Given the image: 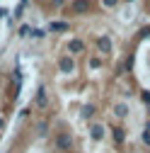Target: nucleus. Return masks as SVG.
<instances>
[{
	"instance_id": "nucleus-1",
	"label": "nucleus",
	"mask_w": 150,
	"mask_h": 153,
	"mask_svg": "<svg viewBox=\"0 0 150 153\" xmlns=\"http://www.w3.org/2000/svg\"><path fill=\"white\" fill-rule=\"evenodd\" d=\"M70 146H73V139H70V134H58V139H56V148L58 151H70Z\"/></svg>"
},
{
	"instance_id": "nucleus-2",
	"label": "nucleus",
	"mask_w": 150,
	"mask_h": 153,
	"mask_svg": "<svg viewBox=\"0 0 150 153\" xmlns=\"http://www.w3.org/2000/svg\"><path fill=\"white\" fill-rule=\"evenodd\" d=\"M70 10H73L75 15H82V12H87V10H90V0H75V3L70 5Z\"/></svg>"
},
{
	"instance_id": "nucleus-3",
	"label": "nucleus",
	"mask_w": 150,
	"mask_h": 153,
	"mask_svg": "<svg viewBox=\"0 0 150 153\" xmlns=\"http://www.w3.org/2000/svg\"><path fill=\"white\" fill-rule=\"evenodd\" d=\"M90 131H92V139H95V141L104 139V126H102V124H95V126H92Z\"/></svg>"
},
{
	"instance_id": "nucleus-4",
	"label": "nucleus",
	"mask_w": 150,
	"mask_h": 153,
	"mask_svg": "<svg viewBox=\"0 0 150 153\" xmlns=\"http://www.w3.org/2000/svg\"><path fill=\"white\" fill-rule=\"evenodd\" d=\"M36 105L39 107H46V90L39 88V92H36Z\"/></svg>"
},
{
	"instance_id": "nucleus-5",
	"label": "nucleus",
	"mask_w": 150,
	"mask_h": 153,
	"mask_svg": "<svg viewBox=\"0 0 150 153\" xmlns=\"http://www.w3.org/2000/svg\"><path fill=\"white\" fill-rule=\"evenodd\" d=\"M49 29H51V32H65V29H68V25H65V22H51V25H49Z\"/></svg>"
},
{
	"instance_id": "nucleus-6",
	"label": "nucleus",
	"mask_w": 150,
	"mask_h": 153,
	"mask_svg": "<svg viewBox=\"0 0 150 153\" xmlns=\"http://www.w3.org/2000/svg\"><path fill=\"white\" fill-rule=\"evenodd\" d=\"M58 66H61V71H63V73H70V71H73V61H70V59H61V63H58Z\"/></svg>"
},
{
	"instance_id": "nucleus-7",
	"label": "nucleus",
	"mask_w": 150,
	"mask_h": 153,
	"mask_svg": "<svg viewBox=\"0 0 150 153\" xmlns=\"http://www.w3.org/2000/svg\"><path fill=\"white\" fill-rule=\"evenodd\" d=\"M68 49H70L73 53H80V51H82V42L75 39V42H70V44H68Z\"/></svg>"
},
{
	"instance_id": "nucleus-8",
	"label": "nucleus",
	"mask_w": 150,
	"mask_h": 153,
	"mask_svg": "<svg viewBox=\"0 0 150 153\" xmlns=\"http://www.w3.org/2000/svg\"><path fill=\"white\" fill-rule=\"evenodd\" d=\"M97 44H99V49H102V51H109V46H111V42L107 39V36H99V42H97Z\"/></svg>"
},
{
	"instance_id": "nucleus-9",
	"label": "nucleus",
	"mask_w": 150,
	"mask_h": 153,
	"mask_svg": "<svg viewBox=\"0 0 150 153\" xmlns=\"http://www.w3.org/2000/svg\"><path fill=\"white\" fill-rule=\"evenodd\" d=\"M92 114H95V107H92V105H90V107H82V117H85V119H90Z\"/></svg>"
},
{
	"instance_id": "nucleus-10",
	"label": "nucleus",
	"mask_w": 150,
	"mask_h": 153,
	"mask_svg": "<svg viewBox=\"0 0 150 153\" xmlns=\"http://www.w3.org/2000/svg\"><path fill=\"white\" fill-rule=\"evenodd\" d=\"M116 117H126V105H119L116 107Z\"/></svg>"
},
{
	"instance_id": "nucleus-11",
	"label": "nucleus",
	"mask_w": 150,
	"mask_h": 153,
	"mask_svg": "<svg viewBox=\"0 0 150 153\" xmlns=\"http://www.w3.org/2000/svg\"><path fill=\"white\" fill-rule=\"evenodd\" d=\"M114 139H116V141H124V129H116V134H114Z\"/></svg>"
},
{
	"instance_id": "nucleus-12",
	"label": "nucleus",
	"mask_w": 150,
	"mask_h": 153,
	"mask_svg": "<svg viewBox=\"0 0 150 153\" xmlns=\"http://www.w3.org/2000/svg\"><path fill=\"white\" fill-rule=\"evenodd\" d=\"M20 34H22V36H29V27H27V25H24V27H22V29H20Z\"/></svg>"
},
{
	"instance_id": "nucleus-13",
	"label": "nucleus",
	"mask_w": 150,
	"mask_h": 153,
	"mask_svg": "<svg viewBox=\"0 0 150 153\" xmlns=\"http://www.w3.org/2000/svg\"><path fill=\"white\" fill-rule=\"evenodd\" d=\"M104 5H109V7H111V5H116V0H104Z\"/></svg>"
},
{
	"instance_id": "nucleus-14",
	"label": "nucleus",
	"mask_w": 150,
	"mask_h": 153,
	"mask_svg": "<svg viewBox=\"0 0 150 153\" xmlns=\"http://www.w3.org/2000/svg\"><path fill=\"white\" fill-rule=\"evenodd\" d=\"M3 126H5V119H3V117H0V131H3Z\"/></svg>"
}]
</instances>
